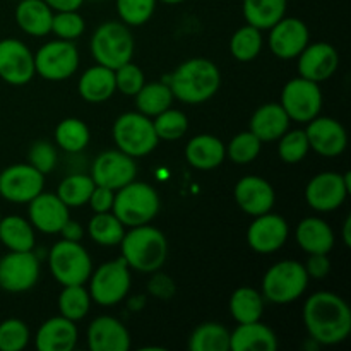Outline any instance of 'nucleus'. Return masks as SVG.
<instances>
[{"instance_id":"f257e3e1","label":"nucleus","mask_w":351,"mask_h":351,"mask_svg":"<svg viewBox=\"0 0 351 351\" xmlns=\"http://www.w3.org/2000/svg\"><path fill=\"white\" fill-rule=\"evenodd\" d=\"M304 324L312 341L317 345H338L351 332V311L339 295L317 291L305 302Z\"/></svg>"},{"instance_id":"f03ea898","label":"nucleus","mask_w":351,"mask_h":351,"mask_svg":"<svg viewBox=\"0 0 351 351\" xmlns=\"http://www.w3.org/2000/svg\"><path fill=\"white\" fill-rule=\"evenodd\" d=\"M167 84L173 98L187 105H201L218 93L221 74L215 62L195 57L182 62L168 77Z\"/></svg>"},{"instance_id":"7ed1b4c3","label":"nucleus","mask_w":351,"mask_h":351,"mask_svg":"<svg viewBox=\"0 0 351 351\" xmlns=\"http://www.w3.org/2000/svg\"><path fill=\"white\" fill-rule=\"evenodd\" d=\"M122 257L130 269L151 274L163 267L168 256V242L163 233L154 226H132L125 232L122 242Z\"/></svg>"},{"instance_id":"20e7f679","label":"nucleus","mask_w":351,"mask_h":351,"mask_svg":"<svg viewBox=\"0 0 351 351\" xmlns=\"http://www.w3.org/2000/svg\"><path fill=\"white\" fill-rule=\"evenodd\" d=\"M112 213L129 228L147 225L160 213V195L149 184L132 180L115 191Z\"/></svg>"},{"instance_id":"39448f33","label":"nucleus","mask_w":351,"mask_h":351,"mask_svg":"<svg viewBox=\"0 0 351 351\" xmlns=\"http://www.w3.org/2000/svg\"><path fill=\"white\" fill-rule=\"evenodd\" d=\"M91 53L96 64L112 71L132 60L134 38L127 24L108 21L96 27L91 36Z\"/></svg>"},{"instance_id":"423d86ee","label":"nucleus","mask_w":351,"mask_h":351,"mask_svg":"<svg viewBox=\"0 0 351 351\" xmlns=\"http://www.w3.org/2000/svg\"><path fill=\"white\" fill-rule=\"evenodd\" d=\"M308 274L297 261H281L271 266L263 278L264 300L276 305L291 304L305 293Z\"/></svg>"},{"instance_id":"0eeeda50","label":"nucleus","mask_w":351,"mask_h":351,"mask_svg":"<svg viewBox=\"0 0 351 351\" xmlns=\"http://www.w3.org/2000/svg\"><path fill=\"white\" fill-rule=\"evenodd\" d=\"M112 134L117 147L132 158L147 156L156 149L160 141L154 132L153 120L141 112L122 113L113 123Z\"/></svg>"},{"instance_id":"6e6552de","label":"nucleus","mask_w":351,"mask_h":351,"mask_svg":"<svg viewBox=\"0 0 351 351\" xmlns=\"http://www.w3.org/2000/svg\"><path fill=\"white\" fill-rule=\"evenodd\" d=\"M48 266L55 280L62 285H84L93 273V261L79 242L62 239L48 254Z\"/></svg>"},{"instance_id":"1a4fd4ad","label":"nucleus","mask_w":351,"mask_h":351,"mask_svg":"<svg viewBox=\"0 0 351 351\" xmlns=\"http://www.w3.org/2000/svg\"><path fill=\"white\" fill-rule=\"evenodd\" d=\"M91 300L103 307H112L122 302L130 290V267L123 257L101 264L89 276Z\"/></svg>"},{"instance_id":"9d476101","label":"nucleus","mask_w":351,"mask_h":351,"mask_svg":"<svg viewBox=\"0 0 351 351\" xmlns=\"http://www.w3.org/2000/svg\"><path fill=\"white\" fill-rule=\"evenodd\" d=\"M79 67V51L74 41L53 40L45 43L34 55V71L45 81H65Z\"/></svg>"},{"instance_id":"9b49d317","label":"nucleus","mask_w":351,"mask_h":351,"mask_svg":"<svg viewBox=\"0 0 351 351\" xmlns=\"http://www.w3.org/2000/svg\"><path fill=\"white\" fill-rule=\"evenodd\" d=\"M281 106L288 119L295 122L307 123L321 113L322 91L319 82L304 77H295L285 84L281 91Z\"/></svg>"},{"instance_id":"f8f14e48","label":"nucleus","mask_w":351,"mask_h":351,"mask_svg":"<svg viewBox=\"0 0 351 351\" xmlns=\"http://www.w3.org/2000/svg\"><path fill=\"white\" fill-rule=\"evenodd\" d=\"M350 191V171H346L345 175L336 171H322L311 178L305 187V201L314 211H336L346 201Z\"/></svg>"},{"instance_id":"ddd939ff","label":"nucleus","mask_w":351,"mask_h":351,"mask_svg":"<svg viewBox=\"0 0 351 351\" xmlns=\"http://www.w3.org/2000/svg\"><path fill=\"white\" fill-rule=\"evenodd\" d=\"M45 175L29 163H17L0 171V195L14 204H27L43 192Z\"/></svg>"},{"instance_id":"4468645a","label":"nucleus","mask_w":351,"mask_h":351,"mask_svg":"<svg viewBox=\"0 0 351 351\" xmlns=\"http://www.w3.org/2000/svg\"><path fill=\"white\" fill-rule=\"evenodd\" d=\"M40 280V261L33 250L9 254L0 259V288L9 293L31 290Z\"/></svg>"},{"instance_id":"2eb2a0df","label":"nucleus","mask_w":351,"mask_h":351,"mask_svg":"<svg viewBox=\"0 0 351 351\" xmlns=\"http://www.w3.org/2000/svg\"><path fill=\"white\" fill-rule=\"evenodd\" d=\"M137 167L132 156L120 149L105 151L98 154L91 165V178L95 185L119 191L123 185L136 180Z\"/></svg>"},{"instance_id":"dca6fc26","label":"nucleus","mask_w":351,"mask_h":351,"mask_svg":"<svg viewBox=\"0 0 351 351\" xmlns=\"http://www.w3.org/2000/svg\"><path fill=\"white\" fill-rule=\"evenodd\" d=\"M34 55L19 40L0 41V79L7 84L24 86L34 77Z\"/></svg>"},{"instance_id":"f3484780","label":"nucleus","mask_w":351,"mask_h":351,"mask_svg":"<svg viewBox=\"0 0 351 351\" xmlns=\"http://www.w3.org/2000/svg\"><path fill=\"white\" fill-rule=\"evenodd\" d=\"M288 232L290 228L283 216L273 215L271 211L264 213L254 216V221L247 230V243L257 254H273L287 243Z\"/></svg>"},{"instance_id":"a211bd4d","label":"nucleus","mask_w":351,"mask_h":351,"mask_svg":"<svg viewBox=\"0 0 351 351\" xmlns=\"http://www.w3.org/2000/svg\"><path fill=\"white\" fill-rule=\"evenodd\" d=\"M269 29L271 51L283 60L297 58L311 40L307 24L297 17H283Z\"/></svg>"},{"instance_id":"6ab92c4d","label":"nucleus","mask_w":351,"mask_h":351,"mask_svg":"<svg viewBox=\"0 0 351 351\" xmlns=\"http://www.w3.org/2000/svg\"><path fill=\"white\" fill-rule=\"evenodd\" d=\"M307 123L305 134H307L308 146L315 153L326 158H336L343 154V151L348 146V136H346L345 127L338 120L317 115Z\"/></svg>"},{"instance_id":"aec40b11","label":"nucleus","mask_w":351,"mask_h":351,"mask_svg":"<svg viewBox=\"0 0 351 351\" xmlns=\"http://www.w3.org/2000/svg\"><path fill=\"white\" fill-rule=\"evenodd\" d=\"M339 67V55L332 45L319 41L307 45L298 55V74L314 82L328 81Z\"/></svg>"},{"instance_id":"412c9836","label":"nucleus","mask_w":351,"mask_h":351,"mask_svg":"<svg viewBox=\"0 0 351 351\" xmlns=\"http://www.w3.org/2000/svg\"><path fill=\"white\" fill-rule=\"evenodd\" d=\"M235 201L243 213L250 216H259L269 213L273 209L276 194L273 185L263 177L249 175L237 182L235 185Z\"/></svg>"},{"instance_id":"4be33fe9","label":"nucleus","mask_w":351,"mask_h":351,"mask_svg":"<svg viewBox=\"0 0 351 351\" xmlns=\"http://www.w3.org/2000/svg\"><path fill=\"white\" fill-rule=\"evenodd\" d=\"M27 215H29V223L38 232L47 233V235H55L60 232L64 223L69 219V208L58 199L57 194H38L36 197L31 199Z\"/></svg>"},{"instance_id":"5701e85b","label":"nucleus","mask_w":351,"mask_h":351,"mask_svg":"<svg viewBox=\"0 0 351 351\" xmlns=\"http://www.w3.org/2000/svg\"><path fill=\"white\" fill-rule=\"evenodd\" d=\"M88 346L91 351H127L130 348V335L119 319L101 315L89 324Z\"/></svg>"},{"instance_id":"b1692460","label":"nucleus","mask_w":351,"mask_h":351,"mask_svg":"<svg viewBox=\"0 0 351 351\" xmlns=\"http://www.w3.org/2000/svg\"><path fill=\"white\" fill-rule=\"evenodd\" d=\"M77 338L75 322L58 315L40 326L36 332V348L40 351H72L77 345Z\"/></svg>"},{"instance_id":"393cba45","label":"nucleus","mask_w":351,"mask_h":351,"mask_svg":"<svg viewBox=\"0 0 351 351\" xmlns=\"http://www.w3.org/2000/svg\"><path fill=\"white\" fill-rule=\"evenodd\" d=\"M278 338L269 326L261 321L239 324L230 332V351H276Z\"/></svg>"},{"instance_id":"a878e982","label":"nucleus","mask_w":351,"mask_h":351,"mask_svg":"<svg viewBox=\"0 0 351 351\" xmlns=\"http://www.w3.org/2000/svg\"><path fill=\"white\" fill-rule=\"evenodd\" d=\"M290 125L287 112L280 103H266L254 112L250 119V132L261 141V143H271L278 141Z\"/></svg>"},{"instance_id":"bb28decb","label":"nucleus","mask_w":351,"mask_h":351,"mask_svg":"<svg viewBox=\"0 0 351 351\" xmlns=\"http://www.w3.org/2000/svg\"><path fill=\"white\" fill-rule=\"evenodd\" d=\"M185 158L197 170H213L226 158V146L211 134H199L187 143Z\"/></svg>"},{"instance_id":"cd10ccee","label":"nucleus","mask_w":351,"mask_h":351,"mask_svg":"<svg viewBox=\"0 0 351 351\" xmlns=\"http://www.w3.org/2000/svg\"><path fill=\"white\" fill-rule=\"evenodd\" d=\"M297 243L307 254H329L335 247V232L324 219L308 216L298 223Z\"/></svg>"},{"instance_id":"c85d7f7f","label":"nucleus","mask_w":351,"mask_h":351,"mask_svg":"<svg viewBox=\"0 0 351 351\" xmlns=\"http://www.w3.org/2000/svg\"><path fill=\"white\" fill-rule=\"evenodd\" d=\"M79 95L88 103H103L113 96L117 91L115 86V71L105 67V65H95L89 67L84 74L79 77L77 82Z\"/></svg>"},{"instance_id":"c756f323","label":"nucleus","mask_w":351,"mask_h":351,"mask_svg":"<svg viewBox=\"0 0 351 351\" xmlns=\"http://www.w3.org/2000/svg\"><path fill=\"white\" fill-rule=\"evenodd\" d=\"M53 10L45 0H21L16 7V23L29 36H47L51 33Z\"/></svg>"},{"instance_id":"7c9ffc66","label":"nucleus","mask_w":351,"mask_h":351,"mask_svg":"<svg viewBox=\"0 0 351 351\" xmlns=\"http://www.w3.org/2000/svg\"><path fill=\"white\" fill-rule=\"evenodd\" d=\"M287 5L288 0H243L242 10L247 24L263 31L283 19Z\"/></svg>"},{"instance_id":"2f4dec72","label":"nucleus","mask_w":351,"mask_h":351,"mask_svg":"<svg viewBox=\"0 0 351 351\" xmlns=\"http://www.w3.org/2000/svg\"><path fill=\"white\" fill-rule=\"evenodd\" d=\"M0 242L14 252L33 250L34 228L21 216H5L0 219Z\"/></svg>"},{"instance_id":"473e14b6","label":"nucleus","mask_w":351,"mask_h":351,"mask_svg":"<svg viewBox=\"0 0 351 351\" xmlns=\"http://www.w3.org/2000/svg\"><path fill=\"white\" fill-rule=\"evenodd\" d=\"M264 312V297L250 287L237 288L230 297V314L239 324L261 321Z\"/></svg>"},{"instance_id":"72a5a7b5","label":"nucleus","mask_w":351,"mask_h":351,"mask_svg":"<svg viewBox=\"0 0 351 351\" xmlns=\"http://www.w3.org/2000/svg\"><path fill=\"white\" fill-rule=\"evenodd\" d=\"M88 232L93 242L103 247L120 245L123 235H125V226L120 223V219L112 211L96 213L88 223Z\"/></svg>"},{"instance_id":"f704fd0d","label":"nucleus","mask_w":351,"mask_h":351,"mask_svg":"<svg viewBox=\"0 0 351 351\" xmlns=\"http://www.w3.org/2000/svg\"><path fill=\"white\" fill-rule=\"evenodd\" d=\"M191 351H230V331L219 322L197 326L189 338Z\"/></svg>"},{"instance_id":"c9c22d12","label":"nucleus","mask_w":351,"mask_h":351,"mask_svg":"<svg viewBox=\"0 0 351 351\" xmlns=\"http://www.w3.org/2000/svg\"><path fill=\"white\" fill-rule=\"evenodd\" d=\"M173 103V93L167 82H149L136 95V105L143 115L156 117Z\"/></svg>"},{"instance_id":"e433bc0d","label":"nucleus","mask_w":351,"mask_h":351,"mask_svg":"<svg viewBox=\"0 0 351 351\" xmlns=\"http://www.w3.org/2000/svg\"><path fill=\"white\" fill-rule=\"evenodd\" d=\"M93 189H95V182L91 175L71 173L60 182L57 195L67 208H81L88 204Z\"/></svg>"},{"instance_id":"4c0bfd02","label":"nucleus","mask_w":351,"mask_h":351,"mask_svg":"<svg viewBox=\"0 0 351 351\" xmlns=\"http://www.w3.org/2000/svg\"><path fill=\"white\" fill-rule=\"evenodd\" d=\"M91 139L88 125L79 119H65L55 129V141L67 153H81Z\"/></svg>"},{"instance_id":"58836bf2","label":"nucleus","mask_w":351,"mask_h":351,"mask_svg":"<svg viewBox=\"0 0 351 351\" xmlns=\"http://www.w3.org/2000/svg\"><path fill=\"white\" fill-rule=\"evenodd\" d=\"M91 307V295L84 285H67L58 295V311L60 315L77 322L88 315Z\"/></svg>"},{"instance_id":"ea45409f","label":"nucleus","mask_w":351,"mask_h":351,"mask_svg":"<svg viewBox=\"0 0 351 351\" xmlns=\"http://www.w3.org/2000/svg\"><path fill=\"white\" fill-rule=\"evenodd\" d=\"M263 50V34L261 29L250 26H242L235 31L230 40V51L239 62H250Z\"/></svg>"},{"instance_id":"a19ab883","label":"nucleus","mask_w":351,"mask_h":351,"mask_svg":"<svg viewBox=\"0 0 351 351\" xmlns=\"http://www.w3.org/2000/svg\"><path fill=\"white\" fill-rule=\"evenodd\" d=\"M154 132L158 139L163 141H177L185 136L189 129V119L184 112L175 108H167L153 120Z\"/></svg>"},{"instance_id":"79ce46f5","label":"nucleus","mask_w":351,"mask_h":351,"mask_svg":"<svg viewBox=\"0 0 351 351\" xmlns=\"http://www.w3.org/2000/svg\"><path fill=\"white\" fill-rule=\"evenodd\" d=\"M261 141L254 136L250 130L247 132H240L230 141L228 147H226V154L230 160L237 165H249L259 156L261 153Z\"/></svg>"},{"instance_id":"37998d69","label":"nucleus","mask_w":351,"mask_h":351,"mask_svg":"<svg viewBox=\"0 0 351 351\" xmlns=\"http://www.w3.org/2000/svg\"><path fill=\"white\" fill-rule=\"evenodd\" d=\"M308 149V139L305 130H290L285 132L280 137V144H278V154L285 163H300L305 156H307Z\"/></svg>"},{"instance_id":"c03bdc74","label":"nucleus","mask_w":351,"mask_h":351,"mask_svg":"<svg viewBox=\"0 0 351 351\" xmlns=\"http://www.w3.org/2000/svg\"><path fill=\"white\" fill-rule=\"evenodd\" d=\"M158 0H117V12L127 26H143L153 16Z\"/></svg>"},{"instance_id":"a18cd8bd","label":"nucleus","mask_w":351,"mask_h":351,"mask_svg":"<svg viewBox=\"0 0 351 351\" xmlns=\"http://www.w3.org/2000/svg\"><path fill=\"white\" fill-rule=\"evenodd\" d=\"M29 343V329L21 319L0 322V351H21Z\"/></svg>"},{"instance_id":"49530a36","label":"nucleus","mask_w":351,"mask_h":351,"mask_svg":"<svg viewBox=\"0 0 351 351\" xmlns=\"http://www.w3.org/2000/svg\"><path fill=\"white\" fill-rule=\"evenodd\" d=\"M86 23L77 10H64V12L53 14L51 21V33L57 34V38L67 41H74L84 33Z\"/></svg>"},{"instance_id":"de8ad7c7","label":"nucleus","mask_w":351,"mask_h":351,"mask_svg":"<svg viewBox=\"0 0 351 351\" xmlns=\"http://www.w3.org/2000/svg\"><path fill=\"white\" fill-rule=\"evenodd\" d=\"M144 84H146L144 72L136 64H132V60L115 69L117 91H120L122 95L136 96Z\"/></svg>"},{"instance_id":"09e8293b","label":"nucleus","mask_w":351,"mask_h":351,"mask_svg":"<svg viewBox=\"0 0 351 351\" xmlns=\"http://www.w3.org/2000/svg\"><path fill=\"white\" fill-rule=\"evenodd\" d=\"M29 165L43 175L50 173L57 165V151L48 141H38L29 149Z\"/></svg>"},{"instance_id":"8fccbe9b","label":"nucleus","mask_w":351,"mask_h":351,"mask_svg":"<svg viewBox=\"0 0 351 351\" xmlns=\"http://www.w3.org/2000/svg\"><path fill=\"white\" fill-rule=\"evenodd\" d=\"M153 278L147 283V291H149L153 297L160 298V300H170L171 297L175 295V283L168 274L160 273V271H154Z\"/></svg>"},{"instance_id":"3c124183","label":"nucleus","mask_w":351,"mask_h":351,"mask_svg":"<svg viewBox=\"0 0 351 351\" xmlns=\"http://www.w3.org/2000/svg\"><path fill=\"white\" fill-rule=\"evenodd\" d=\"M113 199H115V191L108 187H101V185H95L91 195H89L88 204L95 213H106L112 211Z\"/></svg>"},{"instance_id":"603ef678","label":"nucleus","mask_w":351,"mask_h":351,"mask_svg":"<svg viewBox=\"0 0 351 351\" xmlns=\"http://www.w3.org/2000/svg\"><path fill=\"white\" fill-rule=\"evenodd\" d=\"M304 266L308 278L322 280V278L328 276L329 271H331V261H329L328 254H308V259Z\"/></svg>"},{"instance_id":"864d4df0","label":"nucleus","mask_w":351,"mask_h":351,"mask_svg":"<svg viewBox=\"0 0 351 351\" xmlns=\"http://www.w3.org/2000/svg\"><path fill=\"white\" fill-rule=\"evenodd\" d=\"M62 235V239L69 240V242H81V239L84 237V230L79 225L77 221H72L71 218L64 223V226L58 232Z\"/></svg>"},{"instance_id":"5fc2aeb1","label":"nucleus","mask_w":351,"mask_h":351,"mask_svg":"<svg viewBox=\"0 0 351 351\" xmlns=\"http://www.w3.org/2000/svg\"><path fill=\"white\" fill-rule=\"evenodd\" d=\"M45 2L55 12H64V10H77L84 0H45Z\"/></svg>"},{"instance_id":"6e6d98bb","label":"nucleus","mask_w":351,"mask_h":351,"mask_svg":"<svg viewBox=\"0 0 351 351\" xmlns=\"http://www.w3.org/2000/svg\"><path fill=\"white\" fill-rule=\"evenodd\" d=\"M343 242L346 247H351V216H348L343 223Z\"/></svg>"},{"instance_id":"4d7b16f0","label":"nucleus","mask_w":351,"mask_h":351,"mask_svg":"<svg viewBox=\"0 0 351 351\" xmlns=\"http://www.w3.org/2000/svg\"><path fill=\"white\" fill-rule=\"evenodd\" d=\"M160 2L170 3V5H175V3H182V2H185V0H160Z\"/></svg>"},{"instance_id":"13d9d810","label":"nucleus","mask_w":351,"mask_h":351,"mask_svg":"<svg viewBox=\"0 0 351 351\" xmlns=\"http://www.w3.org/2000/svg\"><path fill=\"white\" fill-rule=\"evenodd\" d=\"M0 219H2V216H0Z\"/></svg>"}]
</instances>
